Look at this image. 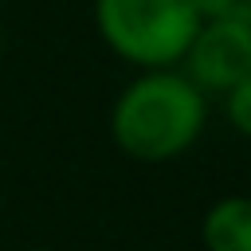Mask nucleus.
<instances>
[{"instance_id":"nucleus-1","label":"nucleus","mask_w":251,"mask_h":251,"mask_svg":"<svg viewBox=\"0 0 251 251\" xmlns=\"http://www.w3.org/2000/svg\"><path fill=\"white\" fill-rule=\"evenodd\" d=\"M208 126V94L180 71H137L110 106L114 145L141 165H165L184 157Z\"/></svg>"},{"instance_id":"nucleus-4","label":"nucleus","mask_w":251,"mask_h":251,"mask_svg":"<svg viewBox=\"0 0 251 251\" xmlns=\"http://www.w3.org/2000/svg\"><path fill=\"white\" fill-rule=\"evenodd\" d=\"M204 251H251V196L227 192L212 200L200 216Z\"/></svg>"},{"instance_id":"nucleus-2","label":"nucleus","mask_w":251,"mask_h":251,"mask_svg":"<svg viewBox=\"0 0 251 251\" xmlns=\"http://www.w3.org/2000/svg\"><path fill=\"white\" fill-rule=\"evenodd\" d=\"M98 39L133 71L180 67L200 16L188 0H94Z\"/></svg>"},{"instance_id":"nucleus-5","label":"nucleus","mask_w":251,"mask_h":251,"mask_svg":"<svg viewBox=\"0 0 251 251\" xmlns=\"http://www.w3.org/2000/svg\"><path fill=\"white\" fill-rule=\"evenodd\" d=\"M224 118L227 126L251 141V75H243L227 94H224Z\"/></svg>"},{"instance_id":"nucleus-7","label":"nucleus","mask_w":251,"mask_h":251,"mask_svg":"<svg viewBox=\"0 0 251 251\" xmlns=\"http://www.w3.org/2000/svg\"><path fill=\"white\" fill-rule=\"evenodd\" d=\"M0 59H4V27H0Z\"/></svg>"},{"instance_id":"nucleus-3","label":"nucleus","mask_w":251,"mask_h":251,"mask_svg":"<svg viewBox=\"0 0 251 251\" xmlns=\"http://www.w3.org/2000/svg\"><path fill=\"white\" fill-rule=\"evenodd\" d=\"M180 71L208 98H224L243 75H251V20H239V16L200 20L180 59Z\"/></svg>"},{"instance_id":"nucleus-6","label":"nucleus","mask_w":251,"mask_h":251,"mask_svg":"<svg viewBox=\"0 0 251 251\" xmlns=\"http://www.w3.org/2000/svg\"><path fill=\"white\" fill-rule=\"evenodd\" d=\"M196 8L200 20H216V16H239L251 20V0H188Z\"/></svg>"}]
</instances>
